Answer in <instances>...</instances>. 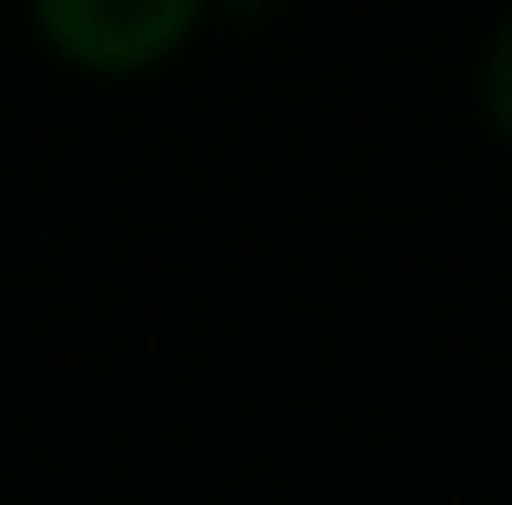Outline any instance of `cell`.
<instances>
[{
  "instance_id": "cell-1",
  "label": "cell",
  "mask_w": 512,
  "mask_h": 505,
  "mask_svg": "<svg viewBox=\"0 0 512 505\" xmlns=\"http://www.w3.org/2000/svg\"><path fill=\"white\" fill-rule=\"evenodd\" d=\"M30 15L82 75H149L201 30L208 0H30Z\"/></svg>"
},
{
  "instance_id": "cell-2",
  "label": "cell",
  "mask_w": 512,
  "mask_h": 505,
  "mask_svg": "<svg viewBox=\"0 0 512 505\" xmlns=\"http://www.w3.org/2000/svg\"><path fill=\"white\" fill-rule=\"evenodd\" d=\"M483 104H490V127L512 142V15H505L498 38H490V60H483Z\"/></svg>"
}]
</instances>
